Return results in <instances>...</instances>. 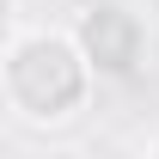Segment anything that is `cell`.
Returning <instances> with one entry per match:
<instances>
[{
    "label": "cell",
    "instance_id": "cell-4",
    "mask_svg": "<svg viewBox=\"0 0 159 159\" xmlns=\"http://www.w3.org/2000/svg\"><path fill=\"white\" fill-rule=\"evenodd\" d=\"M147 153H159V135H147Z\"/></svg>",
    "mask_w": 159,
    "mask_h": 159
},
{
    "label": "cell",
    "instance_id": "cell-2",
    "mask_svg": "<svg viewBox=\"0 0 159 159\" xmlns=\"http://www.w3.org/2000/svg\"><path fill=\"white\" fill-rule=\"evenodd\" d=\"M67 31H74V43L86 49V61H92L98 80H135L141 67H147V49H153L147 19H141L129 0H92Z\"/></svg>",
    "mask_w": 159,
    "mask_h": 159
},
{
    "label": "cell",
    "instance_id": "cell-1",
    "mask_svg": "<svg viewBox=\"0 0 159 159\" xmlns=\"http://www.w3.org/2000/svg\"><path fill=\"white\" fill-rule=\"evenodd\" d=\"M98 92V74L74 31H12L0 43V110L31 129L74 122Z\"/></svg>",
    "mask_w": 159,
    "mask_h": 159
},
{
    "label": "cell",
    "instance_id": "cell-3",
    "mask_svg": "<svg viewBox=\"0 0 159 159\" xmlns=\"http://www.w3.org/2000/svg\"><path fill=\"white\" fill-rule=\"evenodd\" d=\"M19 31V0H0V43Z\"/></svg>",
    "mask_w": 159,
    "mask_h": 159
}]
</instances>
